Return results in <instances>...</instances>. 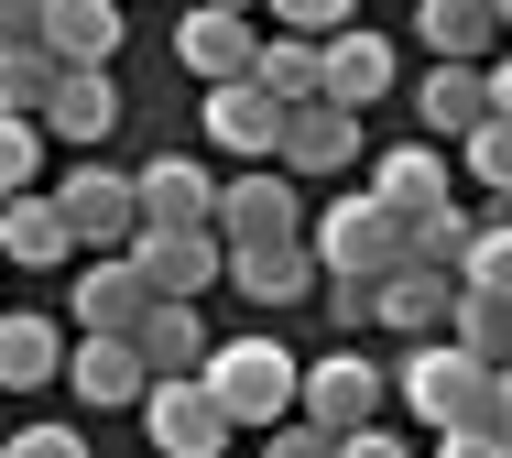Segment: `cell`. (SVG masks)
I'll list each match as a JSON object with an SVG mask.
<instances>
[{"instance_id": "cell-1", "label": "cell", "mask_w": 512, "mask_h": 458, "mask_svg": "<svg viewBox=\"0 0 512 458\" xmlns=\"http://www.w3.org/2000/svg\"><path fill=\"white\" fill-rule=\"evenodd\" d=\"M207 393L262 437V426H284V415L306 404V371H295L284 339H218V349H207Z\"/></svg>"}, {"instance_id": "cell-2", "label": "cell", "mask_w": 512, "mask_h": 458, "mask_svg": "<svg viewBox=\"0 0 512 458\" xmlns=\"http://www.w3.org/2000/svg\"><path fill=\"white\" fill-rule=\"evenodd\" d=\"M404 404L425 415V437H436V426H469V415H491V426H502V371H491L480 349H458V339H414Z\"/></svg>"}, {"instance_id": "cell-3", "label": "cell", "mask_w": 512, "mask_h": 458, "mask_svg": "<svg viewBox=\"0 0 512 458\" xmlns=\"http://www.w3.org/2000/svg\"><path fill=\"white\" fill-rule=\"evenodd\" d=\"M306 240H316V262H327V273H393V262H414V219L393 208V197H371V186H360V197H338Z\"/></svg>"}, {"instance_id": "cell-4", "label": "cell", "mask_w": 512, "mask_h": 458, "mask_svg": "<svg viewBox=\"0 0 512 458\" xmlns=\"http://www.w3.org/2000/svg\"><path fill=\"white\" fill-rule=\"evenodd\" d=\"M142 437L164 458H218L229 437H240V415L207 393V371H164L153 393H142Z\"/></svg>"}, {"instance_id": "cell-5", "label": "cell", "mask_w": 512, "mask_h": 458, "mask_svg": "<svg viewBox=\"0 0 512 458\" xmlns=\"http://www.w3.org/2000/svg\"><path fill=\"white\" fill-rule=\"evenodd\" d=\"M131 262L153 273V295H207V284H229V240H218V219H207V229L142 219V229H131Z\"/></svg>"}, {"instance_id": "cell-6", "label": "cell", "mask_w": 512, "mask_h": 458, "mask_svg": "<svg viewBox=\"0 0 512 458\" xmlns=\"http://www.w3.org/2000/svg\"><path fill=\"white\" fill-rule=\"evenodd\" d=\"M66 382H77V404L120 415V404H142V393H153V360H142V339H131V328H77Z\"/></svg>"}, {"instance_id": "cell-7", "label": "cell", "mask_w": 512, "mask_h": 458, "mask_svg": "<svg viewBox=\"0 0 512 458\" xmlns=\"http://www.w3.org/2000/svg\"><path fill=\"white\" fill-rule=\"evenodd\" d=\"M175 66H186V77H207V88H218V77H251V66H262V33H251V11H229V0H197V11L175 22Z\"/></svg>"}, {"instance_id": "cell-8", "label": "cell", "mask_w": 512, "mask_h": 458, "mask_svg": "<svg viewBox=\"0 0 512 458\" xmlns=\"http://www.w3.org/2000/svg\"><path fill=\"white\" fill-rule=\"evenodd\" d=\"M458 295H469L458 262H393V273H382V328H404V339H447V328H458Z\"/></svg>"}, {"instance_id": "cell-9", "label": "cell", "mask_w": 512, "mask_h": 458, "mask_svg": "<svg viewBox=\"0 0 512 458\" xmlns=\"http://www.w3.org/2000/svg\"><path fill=\"white\" fill-rule=\"evenodd\" d=\"M284 164H295V175H360V164H371L360 110H349V99H295V120H284Z\"/></svg>"}, {"instance_id": "cell-10", "label": "cell", "mask_w": 512, "mask_h": 458, "mask_svg": "<svg viewBox=\"0 0 512 458\" xmlns=\"http://www.w3.org/2000/svg\"><path fill=\"white\" fill-rule=\"evenodd\" d=\"M55 197H66V219H77V240H88V251H131V229H142V175L77 164Z\"/></svg>"}, {"instance_id": "cell-11", "label": "cell", "mask_w": 512, "mask_h": 458, "mask_svg": "<svg viewBox=\"0 0 512 458\" xmlns=\"http://www.w3.org/2000/svg\"><path fill=\"white\" fill-rule=\"evenodd\" d=\"M480 120H491V66H480V55H425V88H414V131L458 142V131H480Z\"/></svg>"}, {"instance_id": "cell-12", "label": "cell", "mask_w": 512, "mask_h": 458, "mask_svg": "<svg viewBox=\"0 0 512 458\" xmlns=\"http://www.w3.org/2000/svg\"><path fill=\"white\" fill-rule=\"evenodd\" d=\"M88 240H77V219H66V197H0V262H22V273H55V262H77Z\"/></svg>"}, {"instance_id": "cell-13", "label": "cell", "mask_w": 512, "mask_h": 458, "mask_svg": "<svg viewBox=\"0 0 512 458\" xmlns=\"http://www.w3.org/2000/svg\"><path fill=\"white\" fill-rule=\"evenodd\" d=\"M284 99H273V88H262V77H218V88H207V142H218V153H284Z\"/></svg>"}, {"instance_id": "cell-14", "label": "cell", "mask_w": 512, "mask_h": 458, "mask_svg": "<svg viewBox=\"0 0 512 458\" xmlns=\"http://www.w3.org/2000/svg\"><path fill=\"white\" fill-rule=\"evenodd\" d=\"M295 229H306V208H295V164H284V175L251 164V175L218 186V240H295Z\"/></svg>"}, {"instance_id": "cell-15", "label": "cell", "mask_w": 512, "mask_h": 458, "mask_svg": "<svg viewBox=\"0 0 512 458\" xmlns=\"http://www.w3.org/2000/svg\"><path fill=\"white\" fill-rule=\"evenodd\" d=\"M316 273H327V262H316L306 229H295V240H229V284H240L251 306H295Z\"/></svg>"}, {"instance_id": "cell-16", "label": "cell", "mask_w": 512, "mask_h": 458, "mask_svg": "<svg viewBox=\"0 0 512 458\" xmlns=\"http://www.w3.org/2000/svg\"><path fill=\"white\" fill-rule=\"evenodd\" d=\"M393 77H404V44H393V33H371V22H338V33H327V99L371 110Z\"/></svg>"}, {"instance_id": "cell-17", "label": "cell", "mask_w": 512, "mask_h": 458, "mask_svg": "<svg viewBox=\"0 0 512 458\" xmlns=\"http://www.w3.org/2000/svg\"><path fill=\"white\" fill-rule=\"evenodd\" d=\"M142 306H153V273L131 251H88L77 262V328H142Z\"/></svg>"}, {"instance_id": "cell-18", "label": "cell", "mask_w": 512, "mask_h": 458, "mask_svg": "<svg viewBox=\"0 0 512 458\" xmlns=\"http://www.w3.org/2000/svg\"><path fill=\"white\" fill-rule=\"evenodd\" d=\"M142 219L207 229V219H218V175H207L197 153H153V164H142Z\"/></svg>"}, {"instance_id": "cell-19", "label": "cell", "mask_w": 512, "mask_h": 458, "mask_svg": "<svg viewBox=\"0 0 512 458\" xmlns=\"http://www.w3.org/2000/svg\"><path fill=\"white\" fill-rule=\"evenodd\" d=\"M44 131H55V142H77V153L109 142V131H120V88H109V66H66V77H55V99H44Z\"/></svg>"}, {"instance_id": "cell-20", "label": "cell", "mask_w": 512, "mask_h": 458, "mask_svg": "<svg viewBox=\"0 0 512 458\" xmlns=\"http://www.w3.org/2000/svg\"><path fill=\"white\" fill-rule=\"evenodd\" d=\"M44 382H66V328L0 306V393H44Z\"/></svg>"}, {"instance_id": "cell-21", "label": "cell", "mask_w": 512, "mask_h": 458, "mask_svg": "<svg viewBox=\"0 0 512 458\" xmlns=\"http://www.w3.org/2000/svg\"><path fill=\"white\" fill-rule=\"evenodd\" d=\"M447 164L458 153H436V131H414L404 153H371V197H393L404 219H425V208H447Z\"/></svg>"}, {"instance_id": "cell-22", "label": "cell", "mask_w": 512, "mask_h": 458, "mask_svg": "<svg viewBox=\"0 0 512 458\" xmlns=\"http://www.w3.org/2000/svg\"><path fill=\"white\" fill-rule=\"evenodd\" d=\"M131 339H142V360H153V382H164V371H207V349H218L197 328V295H153Z\"/></svg>"}, {"instance_id": "cell-23", "label": "cell", "mask_w": 512, "mask_h": 458, "mask_svg": "<svg viewBox=\"0 0 512 458\" xmlns=\"http://www.w3.org/2000/svg\"><path fill=\"white\" fill-rule=\"evenodd\" d=\"M371 404H382V371H371L360 349H327V360L306 371V415H327L338 437H349V426H360Z\"/></svg>"}, {"instance_id": "cell-24", "label": "cell", "mask_w": 512, "mask_h": 458, "mask_svg": "<svg viewBox=\"0 0 512 458\" xmlns=\"http://www.w3.org/2000/svg\"><path fill=\"white\" fill-rule=\"evenodd\" d=\"M414 44L425 55H491L502 44V0H414Z\"/></svg>"}, {"instance_id": "cell-25", "label": "cell", "mask_w": 512, "mask_h": 458, "mask_svg": "<svg viewBox=\"0 0 512 458\" xmlns=\"http://www.w3.org/2000/svg\"><path fill=\"white\" fill-rule=\"evenodd\" d=\"M44 44L66 66H109L120 55V0H44Z\"/></svg>"}, {"instance_id": "cell-26", "label": "cell", "mask_w": 512, "mask_h": 458, "mask_svg": "<svg viewBox=\"0 0 512 458\" xmlns=\"http://www.w3.org/2000/svg\"><path fill=\"white\" fill-rule=\"evenodd\" d=\"M284 110L295 99H327V33H262V66H251Z\"/></svg>"}, {"instance_id": "cell-27", "label": "cell", "mask_w": 512, "mask_h": 458, "mask_svg": "<svg viewBox=\"0 0 512 458\" xmlns=\"http://www.w3.org/2000/svg\"><path fill=\"white\" fill-rule=\"evenodd\" d=\"M55 77H66V55H55L44 33H33V44H0V110H33V120H44Z\"/></svg>"}, {"instance_id": "cell-28", "label": "cell", "mask_w": 512, "mask_h": 458, "mask_svg": "<svg viewBox=\"0 0 512 458\" xmlns=\"http://www.w3.org/2000/svg\"><path fill=\"white\" fill-rule=\"evenodd\" d=\"M447 339H458V349H480L491 371H512V295H480V284H469V295H458V328H447Z\"/></svg>"}, {"instance_id": "cell-29", "label": "cell", "mask_w": 512, "mask_h": 458, "mask_svg": "<svg viewBox=\"0 0 512 458\" xmlns=\"http://www.w3.org/2000/svg\"><path fill=\"white\" fill-rule=\"evenodd\" d=\"M44 142H55V131L33 110H0V197H22V186L44 175Z\"/></svg>"}, {"instance_id": "cell-30", "label": "cell", "mask_w": 512, "mask_h": 458, "mask_svg": "<svg viewBox=\"0 0 512 458\" xmlns=\"http://www.w3.org/2000/svg\"><path fill=\"white\" fill-rule=\"evenodd\" d=\"M458 164H469L480 186H502V197H512V120L491 110V120H480V131H458Z\"/></svg>"}, {"instance_id": "cell-31", "label": "cell", "mask_w": 512, "mask_h": 458, "mask_svg": "<svg viewBox=\"0 0 512 458\" xmlns=\"http://www.w3.org/2000/svg\"><path fill=\"white\" fill-rule=\"evenodd\" d=\"M458 273H469V284H480V295H512V219H491V229H480V240H469V262H458Z\"/></svg>"}, {"instance_id": "cell-32", "label": "cell", "mask_w": 512, "mask_h": 458, "mask_svg": "<svg viewBox=\"0 0 512 458\" xmlns=\"http://www.w3.org/2000/svg\"><path fill=\"white\" fill-rule=\"evenodd\" d=\"M327 317L338 328H382V273H327Z\"/></svg>"}, {"instance_id": "cell-33", "label": "cell", "mask_w": 512, "mask_h": 458, "mask_svg": "<svg viewBox=\"0 0 512 458\" xmlns=\"http://www.w3.org/2000/svg\"><path fill=\"white\" fill-rule=\"evenodd\" d=\"M469 240H480V229L458 219V208H425V219H414V262H469Z\"/></svg>"}, {"instance_id": "cell-34", "label": "cell", "mask_w": 512, "mask_h": 458, "mask_svg": "<svg viewBox=\"0 0 512 458\" xmlns=\"http://www.w3.org/2000/svg\"><path fill=\"white\" fill-rule=\"evenodd\" d=\"M284 33H338V22H360V0H262Z\"/></svg>"}, {"instance_id": "cell-35", "label": "cell", "mask_w": 512, "mask_h": 458, "mask_svg": "<svg viewBox=\"0 0 512 458\" xmlns=\"http://www.w3.org/2000/svg\"><path fill=\"white\" fill-rule=\"evenodd\" d=\"M11 458H88V437L44 415V426H22V437H11Z\"/></svg>"}, {"instance_id": "cell-36", "label": "cell", "mask_w": 512, "mask_h": 458, "mask_svg": "<svg viewBox=\"0 0 512 458\" xmlns=\"http://www.w3.org/2000/svg\"><path fill=\"white\" fill-rule=\"evenodd\" d=\"M262 437H273V458H327V448H338L327 415H306V426H262Z\"/></svg>"}, {"instance_id": "cell-37", "label": "cell", "mask_w": 512, "mask_h": 458, "mask_svg": "<svg viewBox=\"0 0 512 458\" xmlns=\"http://www.w3.org/2000/svg\"><path fill=\"white\" fill-rule=\"evenodd\" d=\"M44 33V0H0V44H33Z\"/></svg>"}, {"instance_id": "cell-38", "label": "cell", "mask_w": 512, "mask_h": 458, "mask_svg": "<svg viewBox=\"0 0 512 458\" xmlns=\"http://www.w3.org/2000/svg\"><path fill=\"white\" fill-rule=\"evenodd\" d=\"M491 110L512 120V55H502V66H491Z\"/></svg>"}, {"instance_id": "cell-39", "label": "cell", "mask_w": 512, "mask_h": 458, "mask_svg": "<svg viewBox=\"0 0 512 458\" xmlns=\"http://www.w3.org/2000/svg\"><path fill=\"white\" fill-rule=\"evenodd\" d=\"M502 448H512V371H502Z\"/></svg>"}, {"instance_id": "cell-40", "label": "cell", "mask_w": 512, "mask_h": 458, "mask_svg": "<svg viewBox=\"0 0 512 458\" xmlns=\"http://www.w3.org/2000/svg\"><path fill=\"white\" fill-rule=\"evenodd\" d=\"M502 33H512V0H502Z\"/></svg>"}, {"instance_id": "cell-41", "label": "cell", "mask_w": 512, "mask_h": 458, "mask_svg": "<svg viewBox=\"0 0 512 458\" xmlns=\"http://www.w3.org/2000/svg\"><path fill=\"white\" fill-rule=\"evenodd\" d=\"M229 11H251V0H229Z\"/></svg>"}]
</instances>
